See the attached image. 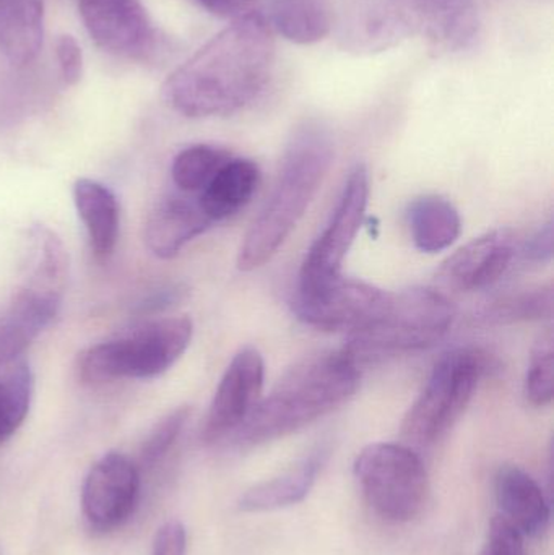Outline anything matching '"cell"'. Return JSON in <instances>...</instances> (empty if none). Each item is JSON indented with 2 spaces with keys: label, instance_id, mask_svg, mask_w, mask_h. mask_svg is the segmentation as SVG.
I'll list each match as a JSON object with an SVG mask.
<instances>
[{
  "label": "cell",
  "instance_id": "1",
  "mask_svg": "<svg viewBox=\"0 0 554 555\" xmlns=\"http://www.w3.org/2000/svg\"><path fill=\"white\" fill-rule=\"evenodd\" d=\"M275 52V33L254 10L176 68L163 83V101L189 119L233 116L266 91Z\"/></svg>",
  "mask_w": 554,
  "mask_h": 555
},
{
  "label": "cell",
  "instance_id": "2",
  "mask_svg": "<svg viewBox=\"0 0 554 555\" xmlns=\"http://www.w3.org/2000/svg\"><path fill=\"white\" fill-rule=\"evenodd\" d=\"M363 369L342 349L299 359L233 434L240 447L283 439L347 403L361 384Z\"/></svg>",
  "mask_w": 554,
  "mask_h": 555
},
{
  "label": "cell",
  "instance_id": "3",
  "mask_svg": "<svg viewBox=\"0 0 554 555\" xmlns=\"http://www.w3.org/2000/svg\"><path fill=\"white\" fill-rule=\"evenodd\" d=\"M334 153V139L324 124L306 120L293 130L269 201L241 244V272L260 269L279 253L318 194Z\"/></svg>",
  "mask_w": 554,
  "mask_h": 555
},
{
  "label": "cell",
  "instance_id": "4",
  "mask_svg": "<svg viewBox=\"0 0 554 555\" xmlns=\"http://www.w3.org/2000/svg\"><path fill=\"white\" fill-rule=\"evenodd\" d=\"M458 309L445 294L429 287L390 293L379 315L350 333L345 351L361 369L394 356L425 351L452 328Z\"/></svg>",
  "mask_w": 554,
  "mask_h": 555
},
{
  "label": "cell",
  "instance_id": "5",
  "mask_svg": "<svg viewBox=\"0 0 554 555\" xmlns=\"http://www.w3.org/2000/svg\"><path fill=\"white\" fill-rule=\"evenodd\" d=\"M194 336L189 317L149 320L109 341L78 354L77 375L83 384L149 380L168 372L182 358Z\"/></svg>",
  "mask_w": 554,
  "mask_h": 555
},
{
  "label": "cell",
  "instance_id": "6",
  "mask_svg": "<svg viewBox=\"0 0 554 555\" xmlns=\"http://www.w3.org/2000/svg\"><path fill=\"white\" fill-rule=\"evenodd\" d=\"M494 371L497 358L475 346L442 354L403 417V439L415 446H431L441 439L461 420L481 380Z\"/></svg>",
  "mask_w": 554,
  "mask_h": 555
},
{
  "label": "cell",
  "instance_id": "7",
  "mask_svg": "<svg viewBox=\"0 0 554 555\" xmlns=\"http://www.w3.org/2000/svg\"><path fill=\"white\" fill-rule=\"evenodd\" d=\"M355 478L370 507L394 524L415 520L429 494L425 463L399 443H371L358 453Z\"/></svg>",
  "mask_w": 554,
  "mask_h": 555
},
{
  "label": "cell",
  "instance_id": "8",
  "mask_svg": "<svg viewBox=\"0 0 554 555\" xmlns=\"http://www.w3.org/2000/svg\"><path fill=\"white\" fill-rule=\"evenodd\" d=\"M370 202V172L357 165L348 172L331 220L309 247L299 270L296 296H311L342 276L345 259L363 227Z\"/></svg>",
  "mask_w": 554,
  "mask_h": 555
},
{
  "label": "cell",
  "instance_id": "9",
  "mask_svg": "<svg viewBox=\"0 0 554 555\" xmlns=\"http://www.w3.org/2000/svg\"><path fill=\"white\" fill-rule=\"evenodd\" d=\"M334 29L345 51L379 54L407 39L423 38V0H344Z\"/></svg>",
  "mask_w": 554,
  "mask_h": 555
},
{
  "label": "cell",
  "instance_id": "10",
  "mask_svg": "<svg viewBox=\"0 0 554 555\" xmlns=\"http://www.w3.org/2000/svg\"><path fill=\"white\" fill-rule=\"evenodd\" d=\"M90 38L104 51L133 61H155L165 39L140 0H80Z\"/></svg>",
  "mask_w": 554,
  "mask_h": 555
},
{
  "label": "cell",
  "instance_id": "11",
  "mask_svg": "<svg viewBox=\"0 0 554 555\" xmlns=\"http://www.w3.org/2000/svg\"><path fill=\"white\" fill-rule=\"evenodd\" d=\"M389 296V291L342 275L319 293L295 296L292 307L305 325L351 333L379 315Z\"/></svg>",
  "mask_w": 554,
  "mask_h": 555
},
{
  "label": "cell",
  "instance_id": "12",
  "mask_svg": "<svg viewBox=\"0 0 554 555\" xmlns=\"http://www.w3.org/2000/svg\"><path fill=\"white\" fill-rule=\"evenodd\" d=\"M266 362L253 346L241 349L231 359L208 408L202 440L220 442L236 433L262 398Z\"/></svg>",
  "mask_w": 554,
  "mask_h": 555
},
{
  "label": "cell",
  "instance_id": "13",
  "mask_svg": "<svg viewBox=\"0 0 554 555\" xmlns=\"http://www.w3.org/2000/svg\"><path fill=\"white\" fill-rule=\"evenodd\" d=\"M140 473L123 453L101 456L88 473L81 507L94 530L109 531L129 520L139 501Z\"/></svg>",
  "mask_w": 554,
  "mask_h": 555
},
{
  "label": "cell",
  "instance_id": "14",
  "mask_svg": "<svg viewBox=\"0 0 554 555\" xmlns=\"http://www.w3.org/2000/svg\"><path fill=\"white\" fill-rule=\"evenodd\" d=\"M519 237L510 228L490 231L452 254L438 272L441 286L454 293L487 289L506 275L519 256Z\"/></svg>",
  "mask_w": 554,
  "mask_h": 555
},
{
  "label": "cell",
  "instance_id": "15",
  "mask_svg": "<svg viewBox=\"0 0 554 555\" xmlns=\"http://www.w3.org/2000/svg\"><path fill=\"white\" fill-rule=\"evenodd\" d=\"M64 294L22 284L0 310V369L18 361L54 322Z\"/></svg>",
  "mask_w": 554,
  "mask_h": 555
},
{
  "label": "cell",
  "instance_id": "16",
  "mask_svg": "<svg viewBox=\"0 0 554 555\" xmlns=\"http://www.w3.org/2000/svg\"><path fill=\"white\" fill-rule=\"evenodd\" d=\"M214 221L204 214L198 198L172 194L156 202L145 221L146 247L158 259L179 256L192 241L210 230Z\"/></svg>",
  "mask_w": 554,
  "mask_h": 555
},
{
  "label": "cell",
  "instance_id": "17",
  "mask_svg": "<svg viewBox=\"0 0 554 555\" xmlns=\"http://www.w3.org/2000/svg\"><path fill=\"white\" fill-rule=\"evenodd\" d=\"M494 494L504 517L513 521L524 537L540 538L549 530V501L539 482L516 465H504L494 478Z\"/></svg>",
  "mask_w": 554,
  "mask_h": 555
},
{
  "label": "cell",
  "instance_id": "18",
  "mask_svg": "<svg viewBox=\"0 0 554 555\" xmlns=\"http://www.w3.org/2000/svg\"><path fill=\"white\" fill-rule=\"evenodd\" d=\"M72 195L94 257L104 260L113 256L120 230L119 202L114 192L101 182L81 178L75 181Z\"/></svg>",
  "mask_w": 554,
  "mask_h": 555
},
{
  "label": "cell",
  "instance_id": "19",
  "mask_svg": "<svg viewBox=\"0 0 554 555\" xmlns=\"http://www.w3.org/2000/svg\"><path fill=\"white\" fill-rule=\"evenodd\" d=\"M260 185V169L247 158L231 156L207 188L201 192L198 204L214 223L240 214L256 195Z\"/></svg>",
  "mask_w": 554,
  "mask_h": 555
},
{
  "label": "cell",
  "instance_id": "20",
  "mask_svg": "<svg viewBox=\"0 0 554 555\" xmlns=\"http://www.w3.org/2000/svg\"><path fill=\"white\" fill-rule=\"evenodd\" d=\"M44 0H0V51L15 67H25L41 51Z\"/></svg>",
  "mask_w": 554,
  "mask_h": 555
},
{
  "label": "cell",
  "instance_id": "21",
  "mask_svg": "<svg viewBox=\"0 0 554 555\" xmlns=\"http://www.w3.org/2000/svg\"><path fill=\"white\" fill-rule=\"evenodd\" d=\"M423 39L436 51L461 52L472 48L480 35V16L475 0H423Z\"/></svg>",
  "mask_w": 554,
  "mask_h": 555
},
{
  "label": "cell",
  "instance_id": "22",
  "mask_svg": "<svg viewBox=\"0 0 554 555\" xmlns=\"http://www.w3.org/2000/svg\"><path fill=\"white\" fill-rule=\"evenodd\" d=\"M263 18L286 41L309 46L331 35L335 12L331 0H266Z\"/></svg>",
  "mask_w": 554,
  "mask_h": 555
},
{
  "label": "cell",
  "instance_id": "23",
  "mask_svg": "<svg viewBox=\"0 0 554 555\" xmlns=\"http://www.w3.org/2000/svg\"><path fill=\"white\" fill-rule=\"evenodd\" d=\"M324 463V453L318 452L308 456L301 463L283 473L279 478L253 486L241 495V511L247 514H260V512L280 511L292 507L308 498L318 478L319 469Z\"/></svg>",
  "mask_w": 554,
  "mask_h": 555
},
{
  "label": "cell",
  "instance_id": "24",
  "mask_svg": "<svg viewBox=\"0 0 554 555\" xmlns=\"http://www.w3.org/2000/svg\"><path fill=\"white\" fill-rule=\"evenodd\" d=\"M410 234L416 249L438 254L449 249L462 233V218L451 201L441 195H423L410 204Z\"/></svg>",
  "mask_w": 554,
  "mask_h": 555
},
{
  "label": "cell",
  "instance_id": "25",
  "mask_svg": "<svg viewBox=\"0 0 554 555\" xmlns=\"http://www.w3.org/2000/svg\"><path fill=\"white\" fill-rule=\"evenodd\" d=\"M23 269V284L64 294L68 276V254L61 237L42 224L33 227L26 237Z\"/></svg>",
  "mask_w": 554,
  "mask_h": 555
},
{
  "label": "cell",
  "instance_id": "26",
  "mask_svg": "<svg viewBox=\"0 0 554 555\" xmlns=\"http://www.w3.org/2000/svg\"><path fill=\"white\" fill-rule=\"evenodd\" d=\"M554 289L552 284L527 287L501 294L485 302L475 312V323L484 326L513 325L523 322H542L553 317Z\"/></svg>",
  "mask_w": 554,
  "mask_h": 555
},
{
  "label": "cell",
  "instance_id": "27",
  "mask_svg": "<svg viewBox=\"0 0 554 555\" xmlns=\"http://www.w3.org/2000/svg\"><path fill=\"white\" fill-rule=\"evenodd\" d=\"M35 377L25 359L0 369V446L25 423L31 408Z\"/></svg>",
  "mask_w": 554,
  "mask_h": 555
},
{
  "label": "cell",
  "instance_id": "28",
  "mask_svg": "<svg viewBox=\"0 0 554 555\" xmlns=\"http://www.w3.org/2000/svg\"><path fill=\"white\" fill-rule=\"evenodd\" d=\"M231 158L227 150L214 145H192L178 153L171 166L172 182L182 194H197Z\"/></svg>",
  "mask_w": 554,
  "mask_h": 555
},
{
  "label": "cell",
  "instance_id": "29",
  "mask_svg": "<svg viewBox=\"0 0 554 555\" xmlns=\"http://www.w3.org/2000/svg\"><path fill=\"white\" fill-rule=\"evenodd\" d=\"M524 395L532 406L545 408L554 397V338L552 330L540 335L530 352Z\"/></svg>",
  "mask_w": 554,
  "mask_h": 555
},
{
  "label": "cell",
  "instance_id": "30",
  "mask_svg": "<svg viewBox=\"0 0 554 555\" xmlns=\"http://www.w3.org/2000/svg\"><path fill=\"white\" fill-rule=\"evenodd\" d=\"M191 416V408H176L171 413L166 414L146 437L143 442L142 452H140V463L145 468H153L156 463L162 462L169 450L175 446L176 440L181 436L185 423Z\"/></svg>",
  "mask_w": 554,
  "mask_h": 555
},
{
  "label": "cell",
  "instance_id": "31",
  "mask_svg": "<svg viewBox=\"0 0 554 555\" xmlns=\"http://www.w3.org/2000/svg\"><path fill=\"white\" fill-rule=\"evenodd\" d=\"M487 550L497 555H526L524 534L513 521L507 520L504 515H498L491 520Z\"/></svg>",
  "mask_w": 554,
  "mask_h": 555
},
{
  "label": "cell",
  "instance_id": "32",
  "mask_svg": "<svg viewBox=\"0 0 554 555\" xmlns=\"http://www.w3.org/2000/svg\"><path fill=\"white\" fill-rule=\"evenodd\" d=\"M189 289L182 283H166L162 286L152 289V293L143 296L139 302L136 304L133 312L143 315H156V313L165 312V310L172 309L179 306L182 300L188 297Z\"/></svg>",
  "mask_w": 554,
  "mask_h": 555
},
{
  "label": "cell",
  "instance_id": "33",
  "mask_svg": "<svg viewBox=\"0 0 554 555\" xmlns=\"http://www.w3.org/2000/svg\"><path fill=\"white\" fill-rule=\"evenodd\" d=\"M55 57H57L64 83L77 85L83 74V52L77 39L70 35L59 36L55 39Z\"/></svg>",
  "mask_w": 554,
  "mask_h": 555
},
{
  "label": "cell",
  "instance_id": "34",
  "mask_svg": "<svg viewBox=\"0 0 554 555\" xmlns=\"http://www.w3.org/2000/svg\"><path fill=\"white\" fill-rule=\"evenodd\" d=\"M188 551V531L178 520L166 521L153 540L152 555H185Z\"/></svg>",
  "mask_w": 554,
  "mask_h": 555
},
{
  "label": "cell",
  "instance_id": "35",
  "mask_svg": "<svg viewBox=\"0 0 554 555\" xmlns=\"http://www.w3.org/2000/svg\"><path fill=\"white\" fill-rule=\"evenodd\" d=\"M519 254L526 263L532 266H545L553 259V223L543 224L536 234L523 247Z\"/></svg>",
  "mask_w": 554,
  "mask_h": 555
},
{
  "label": "cell",
  "instance_id": "36",
  "mask_svg": "<svg viewBox=\"0 0 554 555\" xmlns=\"http://www.w3.org/2000/svg\"><path fill=\"white\" fill-rule=\"evenodd\" d=\"M192 2L218 18H228L233 22L240 16L254 12L257 0H192Z\"/></svg>",
  "mask_w": 554,
  "mask_h": 555
},
{
  "label": "cell",
  "instance_id": "37",
  "mask_svg": "<svg viewBox=\"0 0 554 555\" xmlns=\"http://www.w3.org/2000/svg\"><path fill=\"white\" fill-rule=\"evenodd\" d=\"M480 555H497V554L491 553L490 550H487V547H485L484 553H481Z\"/></svg>",
  "mask_w": 554,
  "mask_h": 555
}]
</instances>
